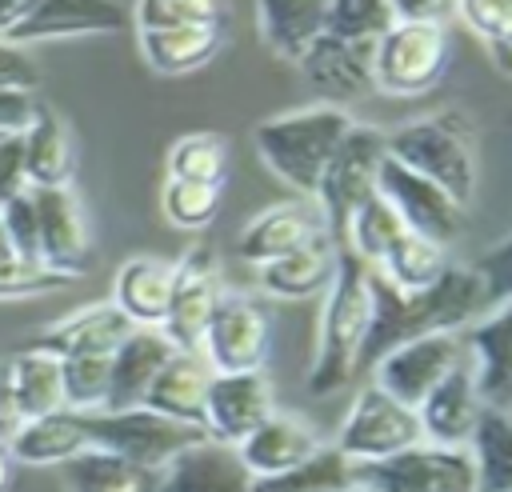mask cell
<instances>
[{"label": "cell", "mask_w": 512, "mask_h": 492, "mask_svg": "<svg viewBox=\"0 0 512 492\" xmlns=\"http://www.w3.org/2000/svg\"><path fill=\"white\" fill-rule=\"evenodd\" d=\"M368 292H372V324H368V340L360 352V368H372L388 348L416 340V336H432V332L460 336L484 312L480 284L464 264H452L424 292H400L372 268Z\"/></svg>", "instance_id": "cell-1"}, {"label": "cell", "mask_w": 512, "mask_h": 492, "mask_svg": "<svg viewBox=\"0 0 512 492\" xmlns=\"http://www.w3.org/2000/svg\"><path fill=\"white\" fill-rule=\"evenodd\" d=\"M368 276H372V268L340 244L332 284L320 296V336H316V360L308 372L312 396H336L360 372V352H364L368 324H372Z\"/></svg>", "instance_id": "cell-2"}, {"label": "cell", "mask_w": 512, "mask_h": 492, "mask_svg": "<svg viewBox=\"0 0 512 492\" xmlns=\"http://www.w3.org/2000/svg\"><path fill=\"white\" fill-rule=\"evenodd\" d=\"M352 124L356 120L348 108L308 104V108L260 120L252 140H256V156L264 160V168L276 180L296 188L300 200H316L320 176H324L332 152L340 148V140L348 136Z\"/></svg>", "instance_id": "cell-3"}, {"label": "cell", "mask_w": 512, "mask_h": 492, "mask_svg": "<svg viewBox=\"0 0 512 492\" xmlns=\"http://www.w3.org/2000/svg\"><path fill=\"white\" fill-rule=\"evenodd\" d=\"M388 156L396 164H404L408 172L444 188L460 208L472 204L480 168H476L472 136L456 116H424V120H408V124L392 128Z\"/></svg>", "instance_id": "cell-4"}, {"label": "cell", "mask_w": 512, "mask_h": 492, "mask_svg": "<svg viewBox=\"0 0 512 492\" xmlns=\"http://www.w3.org/2000/svg\"><path fill=\"white\" fill-rule=\"evenodd\" d=\"M384 156H388V132L372 128V124H352L348 136L340 140V148L332 152V160L320 176V188H316V208L336 244H344L348 220L376 196Z\"/></svg>", "instance_id": "cell-5"}, {"label": "cell", "mask_w": 512, "mask_h": 492, "mask_svg": "<svg viewBox=\"0 0 512 492\" xmlns=\"http://www.w3.org/2000/svg\"><path fill=\"white\" fill-rule=\"evenodd\" d=\"M452 60L448 24L396 20L372 44V84L392 96H420L440 84Z\"/></svg>", "instance_id": "cell-6"}, {"label": "cell", "mask_w": 512, "mask_h": 492, "mask_svg": "<svg viewBox=\"0 0 512 492\" xmlns=\"http://www.w3.org/2000/svg\"><path fill=\"white\" fill-rule=\"evenodd\" d=\"M84 428H88L92 448L112 452V456H120L136 468H148V472H164L180 452L208 440L200 428L164 420V416L148 412L144 404L124 408V412H88Z\"/></svg>", "instance_id": "cell-7"}, {"label": "cell", "mask_w": 512, "mask_h": 492, "mask_svg": "<svg viewBox=\"0 0 512 492\" xmlns=\"http://www.w3.org/2000/svg\"><path fill=\"white\" fill-rule=\"evenodd\" d=\"M272 340H276L272 308L256 292H228L224 288V296H220V304L204 328L200 356L220 376L264 372V364L272 356Z\"/></svg>", "instance_id": "cell-8"}, {"label": "cell", "mask_w": 512, "mask_h": 492, "mask_svg": "<svg viewBox=\"0 0 512 492\" xmlns=\"http://www.w3.org/2000/svg\"><path fill=\"white\" fill-rule=\"evenodd\" d=\"M352 484L368 492H476V464L468 448L416 444L388 460L352 464Z\"/></svg>", "instance_id": "cell-9"}, {"label": "cell", "mask_w": 512, "mask_h": 492, "mask_svg": "<svg viewBox=\"0 0 512 492\" xmlns=\"http://www.w3.org/2000/svg\"><path fill=\"white\" fill-rule=\"evenodd\" d=\"M416 444H424L416 408H404L400 400L384 396L372 384L356 392V400H352V408L336 432V452L352 464L388 460V456L408 452Z\"/></svg>", "instance_id": "cell-10"}, {"label": "cell", "mask_w": 512, "mask_h": 492, "mask_svg": "<svg viewBox=\"0 0 512 492\" xmlns=\"http://www.w3.org/2000/svg\"><path fill=\"white\" fill-rule=\"evenodd\" d=\"M220 296H224V284H220L216 252L208 244H192L172 264V296H168V312L160 324L164 340L176 352H200L204 328H208Z\"/></svg>", "instance_id": "cell-11"}, {"label": "cell", "mask_w": 512, "mask_h": 492, "mask_svg": "<svg viewBox=\"0 0 512 492\" xmlns=\"http://www.w3.org/2000/svg\"><path fill=\"white\" fill-rule=\"evenodd\" d=\"M460 364H464V348H460L456 332L416 336V340H404V344L388 348L372 364V388L400 400L404 408H420L428 400V392Z\"/></svg>", "instance_id": "cell-12"}, {"label": "cell", "mask_w": 512, "mask_h": 492, "mask_svg": "<svg viewBox=\"0 0 512 492\" xmlns=\"http://www.w3.org/2000/svg\"><path fill=\"white\" fill-rule=\"evenodd\" d=\"M376 192L396 208V216L404 220V228L412 236H424V240L448 248L464 232V208L444 188H436L432 180L408 172L392 156H384V164H380Z\"/></svg>", "instance_id": "cell-13"}, {"label": "cell", "mask_w": 512, "mask_h": 492, "mask_svg": "<svg viewBox=\"0 0 512 492\" xmlns=\"http://www.w3.org/2000/svg\"><path fill=\"white\" fill-rule=\"evenodd\" d=\"M272 412H276V396L264 372H228V376L216 372L204 400V436L212 444L236 448Z\"/></svg>", "instance_id": "cell-14"}, {"label": "cell", "mask_w": 512, "mask_h": 492, "mask_svg": "<svg viewBox=\"0 0 512 492\" xmlns=\"http://www.w3.org/2000/svg\"><path fill=\"white\" fill-rule=\"evenodd\" d=\"M36 228H40V264L80 280L92 264V232L84 204L72 188H36Z\"/></svg>", "instance_id": "cell-15"}, {"label": "cell", "mask_w": 512, "mask_h": 492, "mask_svg": "<svg viewBox=\"0 0 512 492\" xmlns=\"http://www.w3.org/2000/svg\"><path fill=\"white\" fill-rule=\"evenodd\" d=\"M460 348L484 408H508L512 404V300L472 320L460 332Z\"/></svg>", "instance_id": "cell-16"}, {"label": "cell", "mask_w": 512, "mask_h": 492, "mask_svg": "<svg viewBox=\"0 0 512 492\" xmlns=\"http://www.w3.org/2000/svg\"><path fill=\"white\" fill-rule=\"evenodd\" d=\"M324 232L328 228H324L316 200H288V204H272L260 216H252L236 236V252H240V260L260 268V264H272V260L304 248L308 240H316Z\"/></svg>", "instance_id": "cell-17"}, {"label": "cell", "mask_w": 512, "mask_h": 492, "mask_svg": "<svg viewBox=\"0 0 512 492\" xmlns=\"http://www.w3.org/2000/svg\"><path fill=\"white\" fill-rule=\"evenodd\" d=\"M120 4L100 0H32L24 20L8 32V44L28 48L44 40H68V36H96V32H120L124 28Z\"/></svg>", "instance_id": "cell-18"}, {"label": "cell", "mask_w": 512, "mask_h": 492, "mask_svg": "<svg viewBox=\"0 0 512 492\" xmlns=\"http://www.w3.org/2000/svg\"><path fill=\"white\" fill-rule=\"evenodd\" d=\"M480 412H484V400H480V392H476L472 368L460 364V368H452V372L428 392V400L416 408L420 436H424V444H436V448H468Z\"/></svg>", "instance_id": "cell-19"}, {"label": "cell", "mask_w": 512, "mask_h": 492, "mask_svg": "<svg viewBox=\"0 0 512 492\" xmlns=\"http://www.w3.org/2000/svg\"><path fill=\"white\" fill-rule=\"evenodd\" d=\"M300 72L324 96L328 108H344L352 100H364L376 88L372 84V48L344 44L328 32L300 56Z\"/></svg>", "instance_id": "cell-20"}, {"label": "cell", "mask_w": 512, "mask_h": 492, "mask_svg": "<svg viewBox=\"0 0 512 492\" xmlns=\"http://www.w3.org/2000/svg\"><path fill=\"white\" fill-rule=\"evenodd\" d=\"M320 432L312 420H304L300 412H272L252 436H244L236 444V460L244 464L248 476H276L296 468L300 460H308L320 448Z\"/></svg>", "instance_id": "cell-21"}, {"label": "cell", "mask_w": 512, "mask_h": 492, "mask_svg": "<svg viewBox=\"0 0 512 492\" xmlns=\"http://www.w3.org/2000/svg\"><path fill=\"white\" fill-rule=\"evenodd\" d=\"M132 332V324L108 304H84L76 312H68L64 320L48 324L28 348L48 352L56 360H72V356H112L120 348V340Z\"/></svg>", "instance_id": "cell-22"}, {"label": "cell", "mask_w": 512, "mask_h": 492, "mask_svg": "<svg viewBox=\"0 0 512 492\" xmlns=\"http://www.w3.org/2000/svg\"><path fill=\"white\" fill-rule=\"evenodd\" d=\"M20 144H24V180L32 192L36 188H72L76 140H72L68 120L56 108L36 104L28 128L20 132Z\"/></svg>", "instance_id": "cell-23"}, {"label": "cell", "mask_w": 512, "mask_h": 492, "mask_svg": "<svg viewBox=\"0 0 512 492\" xmlns=\"http://www.w3.org/2000/svg\"><path fill=\"white\" fill-rule=\"evenodd\" d=\"M336 240L324 232L316 240H308L304 248L272 260V264H260L256 268V288H260V300H316L328 292L332 284V272H336Z\"/></svg>", "instance_id": "cell-24"}, {"label": "cell", "mask_w": 512, "mask_h": 492, "mask_svg": "<svg viewBox=\"0 0 512 492\" xmlns=\"http://www.w3.org/2000/svg\"><path fill=\"white\" fill-rule=\"evenodd\" d=\"M172 344L164 340L160 328H132L120 348L112 352V372H108V400L104 412H124V408H140L144 392L152 388L156 372L172 360Z\"/></svg>", "instance_id": "cell-25"}, {"label": "cell", "mask_w": 512, "mask_h": 492, "mask_svg": "<svg viewBox=\"0 0 512 492\" xmlns=\"http://www.w3.org/2000/svg\"><path fill=\"white\" fill-rule=\"evenodd\" d=\"M212 376L216 372L208 368V360L200 352H172V360L156 372L152 388L144 392V408L164 420L204 432V400H208Z\"/></svg>", "instance_id": "cell-26"}, {"label": "cell", "mask_w": 512, "mask_h": 492, "mask_svg": "<svg viewBox=\"0 0 512 492\" xmlns=\"http://www.w3.org/2000/svg\"><path fill=\"white\" fill-rule=\"evenodd\" d=\"M172 296V260L160 256H132L116 268L112 280V308L132 328H160Z\"/></svg>", "instance_id": "cell-27"}, {"label": "cell", "mask_w": 512, "mask_h": 492, "mask_svg": "<svg viewBox=\"0 0 512 492\" xmlns=\"http://www.w3.org/2000/svg\"><path fill=\"white\" fill-rule=\"evenodd\" d=\"M256 28L280 60L300 64V56L328 32V0H260Z\"/></svg>", "instance_id": "cell-28"}, {"label": "cell", "mask_w": 512, "mask_h": 492, "mask_svg": "<svg viewBox=\"0 0 512 492\" xmlns=\"http://www.w3.org/2000/svg\"><path fill=\"white\" fill-rule=\"evenodd\" d=\"M248 472L236 460V448L224 444H196L180 452L164 472L156 492H248Z\"/></svg>", "instance_id": "cell-29"}, {"label": "cell", "mask_w": 512, "mask_h": 492, "mask_svg": "<svg viewBox=\"0 0 512 492\" xmlns=\"http://www.w3.org/2000/svg\"><path fill=\"white\" fill-rule=\"evenodd\" d=\"M12 460L16 464H32V468H48V464H68L72 456H80L88 444V428L80 412H48L36 420H24L20 432L8 440Z\"/></svg>", "instance_id": "cell-30"}, {"label": "cell", "mask_w": 512, "mask_h": 492, "mask_svg": "<svg viewBox=\"0 0 512 492\" xmlns=\"http://www.w3.org/2000/svg\"><path fill=\"white\" fill-rule=\"evenodd\" d=\"M224 48V24H192L168 32H140V52L160 76H188Z\"/></svg>", "instance_id": "cell-31"}, {"label": "cell", "mask_w": 512, "mask_h": 492, "mask_svg": "<svg viewBox=\"0 0 512 492\" xmlns=\"http://www.w3.org/2000/svg\"><path fill=\"white\" fill-rule=\"evenodd\" d=\"M4 372H8L16 408L24 420H36V416L64 408V384H60V360L56 356L24 348L12 360H4Z\"/></svg>", "instance_id": "cell-32"}, {"label": "cell", "mask_w": 512, "mask_h": 492, "mask_svg": "<svg viewBox=\"0 0 512 492\" xmlns=\"http://www.w3.org/2000/svg\"><path fill=\"white\" fill-rule=\"evenodd\" d=\"M476 492H512V408H484L468 440Z\"/></svg>", "instance_id": "cell-33"}, {"label": "cell", "mask_w": 512, "mask_h": 492, "mask_svg": "<svg viewBox=\"0 0 512 492\" xmlns=\"http://www.w3.org/2000/svg\"><path fill=\"white\" fill-rule=\"evenodd\" d=\"M64 476L72 492H156L160 488V472L136 468L100 448H84L80 456H72L64 464Z\"/></svg>", "instance_id": "cell-34"}, {"label": "cell", "mask_w": 512, "mask_h": 492, "mask_svg": "<svg viewBox=\"0 0 512 492\" xmlns=\"http://www.w3.org/2000/svg\"><path fill=\"white\" fill-rule=\"evenodd\" d=\"M352 488V460L336 452V444H320L308 460L276 476H252L248 492H348Z\"/></svg>", "instance_id": "cell-35"}, {"label": "cell", "mask_w": 512, "mask_h": 492, "mask_svg": "<svg viewBox=\"0 0 512 492\" xmlns=\"http://www.w3.org/2000/svg\"><path fill=\"white\" fill-rule=\"evenodd\" d=\"M448 268H452L448 248H444V244H432V240H424V236H412V232H404V236L392 244V252L376 264V272H380L392 288H400V292H424V288H432Z\"/></svg>", "instance_id": "cell-36"}, {"label": "cell", "mask_w": 512, "mask_h": 492, "mask_svg": "<svg viewBox=\"0 0 512 492\" xmlns=\"http://www.w3.org/2000/svg\"><path fill=\"white\" fill-rule=\"evenodd\" d=\"M404 232H408V228H404V220L396 216V208L376 192V196L348 220L344 248H348L356 260H364L368 268H376V264L392 252V244H396Z\"/></svg>", "instance_id": "cell-37"}, {"label": "cell", "mask_w": 512, "mask_h": 492, "mask_svg": "<svg viewBox=\"0 0 512 492\" xmlns=\"http://www.w3.org/2000/svg\"><path fill=\"white\" fill-rule=\"evenodd\" d=\"M224 172H228V140L216 132H188L168 148V180L224 188Z\"/></svg>", "instance_id": "cell-38"}, {"label": "cell", "mask_w": 512, "mask_h": 492, "mask_svg": "<svg viewBox=\"0 0 512 492\" xmlns=\"http://www.w3.org/2000/svg\"><path fill=\"white\" fill-rule=\"evenodd\" d=\"M396 24L392 0H332L328 4V36L372 48L388 28Z\"/></svg>", "instance_id": "cell-39"}, {"label": "cell", "mask_w": 512, "mask_h": 492, "mask_svg": "<svg viewBox=\"0 0 512 492\" xmlns=\"http://www.w3.org/2000/svg\"><path fill=\"white\" fill-rule=\"evenodd\" d=\"M108 372H112V356H72V360H60L64 408L68 412H80V416L104 412Z\"/></svg>", "instance_id": "cell-40"}, {"label": "cell", "mask_w": 512, "mask_h": 492, "mask_svg": "<svg viewBox=\"0 0 512 492\" xmlns=\"http://www.w3.org/2000/svg\"><path fill=\"white\" fill-rule=\"evenodd\" d=\"M220 196H224V188H216V184L168 180L164 192H160V208H164V216H168L176 228L196 232V228H208V224L216 220V212H220Z\"/></svg>", "instance_id": "cell-41"}, {"label": "cell", "mask_w": 512, "mask_h": 492, "mask_svg": "<svg viewBox=\"0 0 512 492\" xmlns=\"http://www.w3.org/2000/svg\"><path fill=\"white\" fill-rule=\"evenodd\" d=\"M132 20L140 32H168L192 24H224V8L212 0H140Z\"/></svg>", "instance_id": "cell-42"}, {"label": "cell", "mask_w": 512, "mask_h": 492, "mask_svg": "<svg viewBox=\"0 0 512 492\" xmlns=\"http://www.w3.org/2000/svg\"><path fill=\"white\" fill-rule=\"evenodd\" d=\"M468 272L476 276L480 284V296H484V308H496L504 300H512V232L504 240H496L492 248H484Z\"/></svg>", "instance_id": "cell-43"}, {"label": "cell", "mask_w": 512, "mask_h": 492, "mask_svg": "<svg viewBox=\"0 0 512 492\" xmlns=\"http://www.w3.org/2000/svg\"><path fill=\"white\" fill-rule=\"evenodd\" d=\"M0 224H4V236H8L12 252L20 256V264H40V228H36L32 188H24L20 196H12L0 208Z\"/></svg>", "instance_id": "cell-44"}, {"label": "cell", "mask_w": 512, "mask_h": 492, "mask_svg": "<svg viewBox=\"0 0 512 492\" xmlns=\"http://www.w3.org/2000/svg\"><path fill=\"white\" fill-rule=\"evenodd\" d=\"M456 12L492 48L512 44V0H464V4H456Z\"/></svg>", "instance_id": "cell-45"}, {"label": "cell", "mask_w": 512, "mask_h": 492, "mask_svg": "<svg viewBox=\"0 0 512 492\" xmlns=\"http://www.w3.org/2000/svg\"><path fill=\"white\" fill-rule=\"evenodd\" d=\"M40 88V64L28 56V48H16L0 40V92H24L32 96Z\"/></svg>", "instance_id": "cell-46"}, {"label": "cell", "mask_w": 512, "mask_h": 492, "mask_svg": "<svg viewBox=\"0 0 512 492\" xmlns=\"http://www.w3.org/2000/svg\"><path fill=\"white\" fill-rule=\"evenodd\" d=\"M68 284H76V280H72V276H60V272H52V268H44V264H36V268H24V272H16V276H4V280H0V300L40 296V292L68 288Z\"/></svg>", "instance_id": "cell-47"}, {"label": "cell", "mask_w": 512, "mask_h": 492, "mask_svg": "<svg viewBox=\"0 0 512 492\" xmlns=\"http://www.w3.org/2000/svg\"><path fill=\"white\" fill-rule=\"evenodd\" d=\"M28 188L24 180V144L20 136H0V208Z\"/></svg>", "instance_id": "cell-48"}, {"label": "cell", "mask_w": 512, "mask_h": 492, "mask_svg": "<svg viewBox=\"0 0 512 492\" xmlns=\"http://www.w3.org/2000/svg\"><path fill=\"white\" fill-rule=\"evenodd\" d=\"M36 112V100L24 92H0V136H20Z\"/></svg>", "instance_id": "cell-49"}, {"label": "cell", "mask_w": 512, "mask_h": 492, "mask_svg": "<svg viewBox=\"0 0 512 492\" xmlns=\"http://www.w3.org/2000/svg\"><path fill=\"white\" fill-rule=\"evenodd\" d=\"M396 20H424V24H448V16L456 12V4H428V0H392Z\"/></svg>", "instance_id": "cell-50"}, {"label": "cell", "mask_w": 512, "mask_h": 492, "mask_svg": "<svg viewBox=\"0 0 512 492\" xmlns=\"http://www.w3.org/2000/svg\"><path fill=\"white\" fill-rule=\"evenodd\" d=\"M20 424H24V416H20V408H16V396H12L8 372H4V364H0V440L8 444V440L20 432Z\"/></svg>", "instance_id": "cell-51"}, {"label": "cell", "mask_w": 512, "mask_h": 492, "mask_svg": "<svg viewBox=\"0 0 512 492\" xmlns=\"http://www.w3.org/2000/svg\"><path fill=\"white\" fill-rule=\"evenodd\" d=\"M28 4H32V0H0V40H8V32L24 20Z\"/></svg>", "instance_id": "cell-52"}, {"label": "cell", "mask_w": 512, "mask_h": 492, "mask_svg": "<svg viewBox=\"0 0 512 492\" xmlns=\"http://www.w3.org/2000/svg\"><path fill=\"white\" fill-rule=\"evenodd\" d=\"M24 268H36V264H20V256L12 252L8 236H4V224H0V280H4V276H16V272H24Z\"/></svg>", "instance_id": "cell-53"}, {"label": "cell", "mask_w": 512, "mask_h": 492, "mask_svg": "<svg viewBox=\"0 0 512 492\" xmlns=\"http://www.w3.org/2000/svg\"><path fill=\"white\" fill-rule=\"evenodd\" d=\"M12 476H16V460H12V448L0 440V492L12 488Z\"/></svg>", "instance_id": "cell-54"}, {"label": "cell", "mask_w": 512, "mask_h": 492, "mask_svg": "<svg viewBox=\"0 0 512 492\" xmlns=\"http://www.w3.org/2000/svg\"><path fill=\"white\" fill-rule=\"evenodd\" d=\"M492 52H496V60H500V64L512 72V44H500V48H492Z\"/></svg>", "instance_id": "cell-55"}, {"label": "cell", "mask_w": 512, "mask_h": 492, "mask_svg": "<svg viewBox=\"0 0 512 492\" xmlns=\"http://www.w3.org/2000/svg\"><path fill=\"white\" fill-rule=\"evenodd\" d=\"M348 492H368V488H356V484H352V488H348Z\"/></svg>", "instance_id": "cell-56"}]
</instances>
